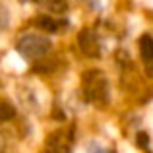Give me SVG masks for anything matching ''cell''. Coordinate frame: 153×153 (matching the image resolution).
<instances>
[{"instance_id": "6da1fadb", "label": "cell", "mask_w": 153, "mask_h": 153, "mask_svg": "<svg viewBox=\"0 0 153 153\" xmlns=\"http://www.w3.org/2000/svg\"><path fill=\"white\" fill-rule=\"evenodd\" d=\"M49 49H51V41L43 35L27 33L18 41V51L27 58H39L45 52H49Z\"/></svg>"}, {"instance_id": "7a4b0ae2", "label": "cell", "mask_w": 153, "mask_h": 153, "mask_svg": "<svg viewBox=\"0 0 153 153\" xmlns=\"http://www.w3.org/2000/svg\"><path fill=\"white\" fill-rule=\"evenodd\" d=\"M79 47H82V51L85 52V54H89V56H97L99 54L97 37H95V33L89 31V29H83L82 33H79Z\"/></svg>"}, {"instance_id": "3957f363", "label": "cell", "mask_w": 153, "mask_h": 153, "mask_svg": "<svg viewBox=\"0 0 153 153\" xmlns=\"http://www.w3.org/2000/svg\"><path fill=\"white\" fill-rule=\"evenodd\" d=\"M140 45V54H142V58L146 60V62H153V37L151 35H142L138 41Z\"/></svg>"}, {"instance_id": "277c9868", "label": "cell", "mask_w": 153, "mask_h": 153, "mask_svg": "<svg viewBox=\"0 0 153 153\" xmlns=\"http://www.w3.org/2000/svg\"><path fill=\"white\" fill-rule=\"evenodd\" d=\"M35 25L41 31H47V33H56V31H58V23H56V19L51 18V16H39V18L35 19Z\"/></svg>"}, {"instance_id": "5b68a950", "label": "cell", "mask_w": 153, "mask_h": 153, "mask_svg": "<svg viewBox=\"0 0 153 153\" xmlns=\"http://www.w3.org/2000/svg\"><path fill=\"white\" fill-rule=\"evenodd\" d=\"M16 116V108L14 105L6 103V101H0V122H8Z\"/></svg>"}, {"instance_id": "8992f818", "label": "cell", "mask_w": 153, "mask_h": 153, "mask_svg": "<svg viewBox=\"0 0 153 153\" xmlns=\"http://www.w3.org/2000/svg\"><path fill=\"white\" fill-rule=\"evenodd\" d=\"M138 146L140 147H147V134L146 132H140L138 134Z\"/></svg>"}]
</instances>
